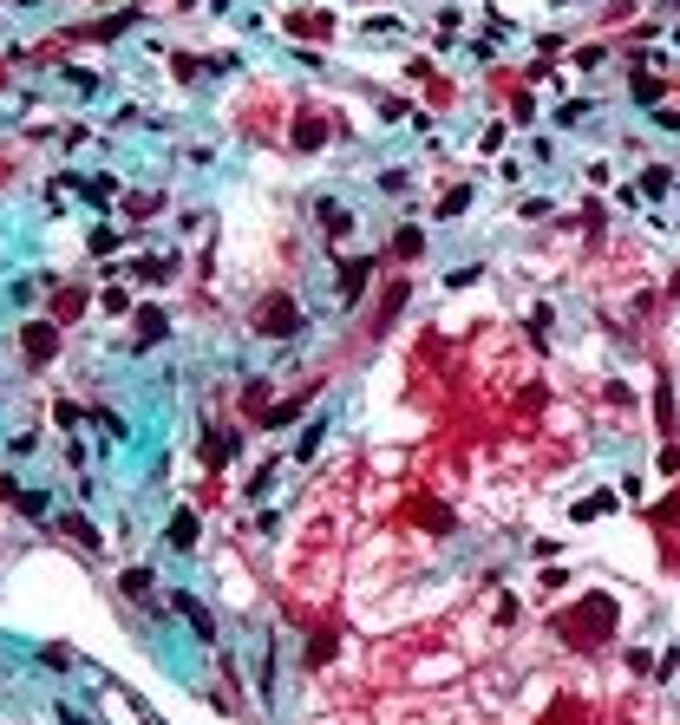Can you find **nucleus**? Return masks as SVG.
Masks as SVG:
<instances>
[{"instance_id":"6ab92c4d","label":"nucleus","mask_w":680,"mask_h":725,"mask_svg":"<svg viewBox=\"0 0 680 725\" xmlns=\"http://www.w3.org/2000/svg\"><path fill=\"white\" fill-rule=\"evenodd\" d=\"M98 308H105V321H118V314H131V294H125V288H105Z\"/></svg>"},{"instance_id":"393cba45","label":"nucleus","mask_w":680,"mask_h":725,"mask_svg":"<svg viewBox=\"0 0 680 725\" xmlns=\"http://www.w3.org/2000/svg\"><path fill=\"white\" fill-rule=\"evenodd\" d=\"M615 209H641V190L635 183H615Z\"/></svg>"},{"instance_id":"f03ea898","label":"nucleus","mask_w":680,"mask_h":725,"mask_svg":"<svg viewBox=\"0 0 680 725\" xmlns=\"http://www.w3.org/2000/svg\"><path fill=\"white\" fill-rule=\"evenodd\" d=\"M20 347H26L33 367H46V359L60 353V327H52V321H26V327H20Z\"/></svg>"},{"instance_id":"39448f33","label":"nucleus","mask_w":680,"mask_h":725,"mask_svg":"<svg viewBox=\"0 0 680 725\" xmlns=\"http://www.w3.org/2000/svg\"><path fill=\"white\" fill-rule=\"evenodd\" d=\"M197 536H203V529H197V510H177L171 529H164V543H171L177 555H197Z\"/></svg>"},{"instance_id":"f3484780","label":"nucleus","mask_w":680,"mask_h":725,"mask_svg":"<svg viewBox=\"0 0 680 725\" xmlns=\"http://www.w3.org/2000/svg\"><path fill=\"white\" fill-rule=\"evenodd\" d=\"M465 209H471V183H458V190H452V197L432 209V216H445V222H452V216H465Z\"/></svg>"},{"instance_id":"9b49d317","label":"nucleus","mask_w":680,"mask_h":725,"mask_svg":"<svg viewBox=\"0 0 680 725\" xmlns=\"http://www.w3.org/2000/svg\"><path fill=\"white\" fill-rule=\"evenodd\" d=\"M347 229H353V216H347V209H340V203L328 197V203H321V236H328V242H340Z\"/></svg>"},{"instance_id":"2eb2a0df","label":"nucleus","mask_w":680,"mask_h":725,"mask_svg":"<svg viewBox=\"0 0 680 725\" xmlns=\"http://www.w3.org/2000/svg\"><path fill=\"white\" fill-rule=\"evenodd\" d=\"M321 438H328V418H321V425H308L302 438H294V458H302V464H308V458L321 451Z\"/></svg>"},{"instance_id":"b1692460","label":"nucleus","mask_w":680,"mask_h":725,"mask_svg":"<svg viewBox=\"0 0 680 725\" xmlns=\"http://www.w3.org/2000/svg\"><path fill=\"white\" fill-rule=\"evenodd\" d=\"M405 183H413V171H379V190H387V197H399Z\"/></svg>"},{"instance_id":"bb28decb","label":"nucleus","mask_w":680,"mask_h":725,"mask_svg":"<svg viewBox=\"0 0 680 725\" xmlns=\"http://www.w3.org/2000/svg\"><path fill=\"white\" fill-rule=\"evenodd\" d=\"M667 7H680V0H667Z\"/></svg>"},{"instance_id":"6e6552de","label":"nucleus","mask_w":680,"mask_h":725,"mask_svg":"<svg viewBox=\"0 0 680 725\" xmlns=\"http://www.w3.org/2000/svg\"><path fill=\"white\" fill-rule=\"evenodd\" d=\"M615 504H621V497H615V490H595V497H582V504H576V510H569V523H595V516H609Z\"/></svg>"},{"instance_id":"f8f14e48","label":"nucleus","mask_w":680,"mask_h":725,"mask_svg":"<svg viewBox=\"0 0 680 725\" xmlns=\"http://www.w3.org/2000/svg\"><path fill=\"white\" fill-rule=\"evenodd\" d=\"M171 333V321H164V308H138V347H151V340H164Z\"/></svg>"},{"instance_id":"7ed1b4c3","label":"nucleus","mask_w":680,"mask_h":725,"mask_svg":"<svg viewBox=\"0 0 680 725\" xmlns=\"http://www.w3.org/2000/svg\"><path fill=\"white\" fill-rule=\"evenodd\" d=\"M171 601H177V615H183L190 627H197V640H203V647H210V640H216V615H210V608H203L197 595H190V589H177Z\"/></svg>"},{"instance_id":"a211bd4d","label":"nucleus","mask_w":680,"mask_h":725,"mask_svg":"<svg viewBox=\"0 0 680 725\" xmlns=\"http://www.w3.org/2000/svg\"><path fill=\"white\" fill-rule=\"evenodd\" d=\"M655 470H661V478H667V484L680 478V438H667V444H661V458H655Z\"/></svg>"},{"instance_id":"9d476101","label":"nucleus","mask_w":680,"mask_h":725,"mask_svg":"<svg viewBox=\"0 0 680 725\" xmlns=\"http://www.w3.org/2000/svg\"><path fill=\"white\" fill-rule=\"evenodd\" d=\"M425 256V229H413V222H405V229L393 236V262H419Z\"/></svg>"},{"instance_id":"1a4fd4ad","label":"nucleus","mask_w":680,"mask_h":725,"mask_svg":"<svg viewBox=\"0 0 680 725\" xmlns=\"http://www.w3.org/2000/svg\"><path fill=\"white\" fill-rule=\"evenodd\" d=\"M655 425L674 438V379H667V373L655 379Z\"/></svg>"},{"instance_id":"423d86ee","label":"nucleus","mask_w":680,"mask_h":725,"mask_svg":"<svg viewBox=\"0 0 680 725\" xmlns=\"http://www.w3.org/2000/svg\"><path fill=\"white\" fill-rule=\"evenodd\" d=\"M60 529H66V536H72L79 549H105V536H98V523H92L86 510H66V516H60Z\"/></svg>"},{"instance_id":"5701e85b","label":"nucleus","mask_w":680,"mask_h":725,"mask_svg":"<svg viewBox=\"0 0 680 725\" xmlns=\"http://www.w3.org/2000/svg\"><path fill=\"white\" fill-rule=\"evenodd\" d=\"M268 484H275V464H256V478L242 484V490H249V497H268Z\"/></svg>"},{"instance_id":"aec40b11","label":"nucleus","mask_w":680,"mask_h":725,"mask_svg":"<svg viewBox=\"0 0 680 725\" xmlns=\"http://www.w3.org/2000/svg\"><path fill=\"white\" fill-rule=\"evenodd\" d=\"M661 92H667V86H661V79H655V72H635V98H641V105H655Z\"/></svg>"},{"instance_id":"4468645a","label":"nucleus","mask_w":680,"mask_h":725,"mask_svg":"<svg viewBox=\"0 0 680 725\" xmlns=\"http://www.w3.org/2000/svg\"><path fill=\"white\" fill-rule=\"evenodd\" d=\"M14 504H20V516H26V523H46V516H52V504H46V490H20V497H14Z\"/></svg>"},{"instance_id":"412c9836","label":"nucleus","mask_w":680,"mask_h":725,"mask_svg":"<svg viewBox=\"0 0 680 725\" xmlns=\"http://www.w3.org/2000/svg\"><path fill=\"white\" fill-rule=\"evenodd\" d=\"M589 118V98H563L556 105V125H582Z\"/></svg>"},{"instance_id":"a878e982","label":"nucleus","mask_w":680,"mask_h":725,"mask_svg":"<svg viewBox=\"0 0 680 725\" xmlns=\"http://www.w3.org/2000/svg\"><path fill=\"white\" fill-rule=\"evenodd\" d=\"M52 712H60V725H92L86 712H72V706H52Z\"/></svg>"},{"instance_id":"dca6fc26","label":"nucleus","mask_w":680,"mask_h":725,"mask_svg":"<svg viewBox=\"0 0 680 725\" xmlns=\"http://www.w3.org/2000/svg\"><path fill=\"white\" fill-rule=\"evenodd\" d=\"M86 418H92V412H79L72 399H60V405H52V425H60V432H79Z\"/></svg>"},{"instance_id":"20e7f679","label":"nucleus","mask_w":680,"mask_h":725,"mask_svg":"<svg viewBox=\"0 0 680 725\" xmlns=\"http://www.w3.org/2000/svg\"><path fill=\"white\" fill-rule=\"evenodd\" d=\"M367 282H373V262H367V256L340 262V308H353V301L367 294Z\"/></svg>"},{"instance_id":"ddd939ff","label":"nucleus","mask_w":680,"mask_h":725,"mask_svg":"<svg viewBox=\"0 0 680 725\" xmlns=\"http://www.w3.org/2000/svg\"><path fill=\"white\" fill-rule=\"evenodd\" d=\"M118 589H125L131 601H151V595H157V581H151V569H125V575H118Z\"/></svg>"},{"instance_id":"f257e3e1","label":"nucleus","mask_w":680,"mask_h":725,"mask_svg":"<svg viewBox=\"0 0 680 725\" xmlns=\"http://www.w3.org/2000/svg\"><path fill=\"white\" fill-rule=\"evenodd\" d=\"M256 333H268V340H294L302 333V308H294V294H268L256 308Z\"/></svg>"},{"instance_id":"4be33fe9","label":"nucleus","mask_w":680,"mask_h":725,"mask_svg":"<svg viewBox=\"0 0 680 725\" xmlns=\"http://www.w3.org/2000/svg\"><path fill=\"white\" fill-rule=\"evenodd\" d=\"M556 203L550 197H524V203H517V216H524V222H543V216H550Z\"/></svg>"},{"instance_id":"0eeeda50","label":"nucleus","mask_w":680,"mask_h":725,"mask_svg":"<svg viewBox=\"0 0 680 725\" xmlns=\"http://www.w3.org/2000/svg\"><path fill=\"white\" fill-rule=\"evenodd\" d=\"M635 190H641V197H647V203H661V197H667V190H674V171H667V163H647V171H641V183H635Z\"/></svg>"}]
</instances>
